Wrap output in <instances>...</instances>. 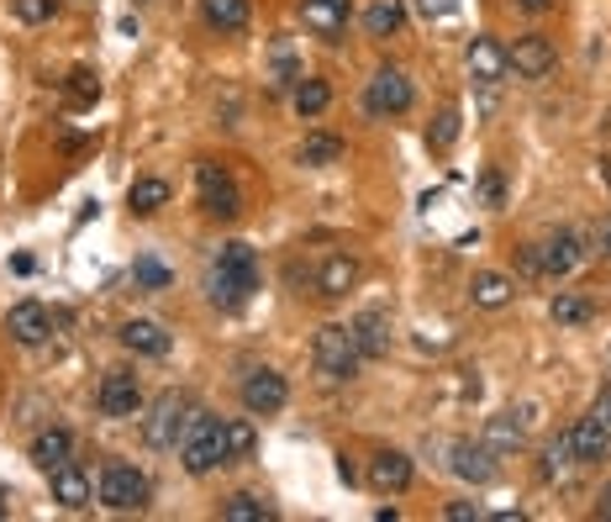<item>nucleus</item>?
<instances>
[{
    "mask_svg": "<svg viewBox=\"0 0 611 522\" xmlns=\"http://www.w3.org/2000/svg\"><path fill=\"white\" fill-rule=\"evenodd\" d=\"M6 501H11V497H6V486H0V518H6Z\"/></svg>",
    "mask_w": 611,
    "mask_h": 522,
    "instance_id": "obj_45",
    "label": "nucleus"
},
{
    "mask_svg": "<svg viewBox=\"0 0 611 522\" xmlns=\"http://www.w3.org/2000/svg\"><path fill=\"white\" fill-rule=\"evenodd\" d=\"M480 195H485L491 206H501V195H506V185H501V174H495V169H485V174H480Z\"/></svg>",
    "mask_w": 611,
    "mask_h": 522,
    "instance_id": "obj_39",
    "label": "nucleus"
},
{
    "mask_svg": "<svg viewBox=\"0 0 611 522\" xmlns=\"http://www.w3.org/2000/svg\"><path fill=\"white\" fill-rule=\"evenodd\" d=\"M259 290V259L248 243H222V254L206 269V296L216 311H237L248 296Z\"/></svg>",
    "mask_w": 611,
    "mask_h": 522,
    "instance_id": "obj_1",
    "label": "nucleus"
},
{
    "mask_svg": "<svg viewBox=\"0 0 611 522\" xmlns=\"http://www.w3.org/2000/svg\"><path fill=\"white\" fill-rule=\"evenodd\" d=\"M53 501H58V507H69V512H85V507H90V475L79 470L74 459L53 470Z\"/></svg>",
    "mask_w": 611,
    "mask_h": 522,
    "instance_id": "obj_21",
    "label": "nucleus"
},
{
    "mask_svg": "<svg viewBox=\"0 0 611 522\" xmlns=\"http://www.w3.org/2000/svg\"><path fill=\"white\" fill-rule=\"evenodd\" d=\"M596 412H601V423L611 427V380H607V385H601V402H596Z\"/></svg>",
    "mask_w": 611,
    "mask_h": 522,
    "instance_id": "obj_41",
    "label": "nucleus"
},
{
    "mask_svg": "<svg viewBox=\"0 0 611 522\" xmlns=\"http://www.w3.org/2000/svg\"><path fill=\"white\" fill-rule=\"evenodd\" d=\"M554 64H559V53H554V43L543 32H527V38H517V43L506 47V70L517 74V79H548Z\"/></svg>",
    "mask_w": 611,
    "mask_h": 522,
    "instance_id": "obj_8",
    "label": "nucleus"
},
{
    "mask_svg": "<svg viewBox=\"0 0 611 522\" xmlns=\"http://www.w3.org/2000/svg\"><path fill=\"white\" fill-rule=\"evenodd\" d=\"M353 285H358V264H353L349 254H332V259L317 269V296H328V301L349 296Z\"/></svg>",
    "mask_w": 611,
    "mask_h": 522,
    "instance_id": "obj_23",
    "label": "nucleus"
},
{
    "mask_svg": "<svg viewBox=\"0 0 611 522\" xmlns=\"http://www.w3.org/2000/svg\"><path fill=\"white\" fill-rule=\"evenodd\" d=\"M411 79L406 70H375V79L364 85V106H369V117H400V111H411Z\"/></svg>",
    "mask_w": 611,
    "mask_h": 522,
    "instance_id": "obj_7",
    "label": "nucleus"
},
{
    "mask_svg": "<svg viewBox=\"0 0 611 522\" xmlns=\"http://www.w3.org/2000/svg\"><path fill=\"white\" fill-rule=\"evenodd\" d=\"M69 454H74V438H69V427H43L37 438H32V465L37 470H58V465H69Z\"/></svg>",
    "mask_w": 611,
    "mask_h": 522,
    "instance_id": "obj_22",
    "label": "nucleus"
},
{
    "mask_svg": "<svg viewBox=\"0 0 611 522\" xmlns=\"http://www.w3.org/2000/svg\"><path fill=\"white\" fill-rule=\"evenodd\" d=\"M411 454L400 449H379L375 459H369V486H375L379 497H400L406 486H411Z\"/></svg>",
    "mask_w": 611,
    "mask_h": 522,
    "instance_id": "obj_16",
    "label": "nucleus"
},
{
    "mask_svg": "<svg viewBox=\"0 0 611 522\" xmlns=\"http://www.w3.org/2000/svg\"><path fill=\"white\" fill-rule=\"evenodd\" d=\"M349 11H353V0H301V22L311 26L322 43H343Z\"/></svg>",
    "mask_w": 611,
    "mask_h": 522,
    "instance_id": "obj_12",
    "label": "nucleus"
},
{
    "mask_svg": "<svg viewBox=\"0 0 611 522\" xmlns=\"http://www.w3.org/2000/svg\"><path fill=\"white\" fill-rule=\"evenodd\" d=\"M575 470V449H569V433H559L548 449H543V480H565Z\"/></svg>",
    "mask_w": 611,
    "mask_h": 522,
    "instance_id": "obj_33",
    "label": "nucleus"
},
{
    "mask_svg": "<svg viewBox=\"0 0 611 522\" xmlns=\"http://www.w3.org/2000/svg\"><path fill=\"white\" fill-rule=\"evenodd\" d=\"M443 518L448 522H474L480 518V507H474V501H453V507H443Z\"/></svg>",
    "mask_w": 611,
    "mask_h": 522,
    "instance_id": "obj_40",
    "label": "nucleus"
},
{
    "mask_svg": "<svg viewBox=\"0 0 611 522\" xmlns=\"http://www.w3.org/2000/svg\"><path fill=\"white\" fill-rule=\"evenodd\" d=\"M285 402H290V385H285L280 370H248V380H243V406H248L254 417H275V412H285Z\"/></svg>",
    "mask_w": 611,
    "mask_h": 522,
    "instance_id": "obj_9",
    "label": "nucleus"
},
{
    "mask_svg": "<svg viewBox=\"0 0 611 522\" xmlns=\"http://www.w3.org/2000/svg\"><path fill=\"white\" fill-rule=\"evenodd\" d=\"M400 26H406V0H369V11H364L369 38H396Z\"/></svg>",
    "mask_w": 611,
    "mask_h": 522,
    "instance_id": "obj_24",
    "label": "nucleus"
},
{
    "mask_svg": "<svg viewBox=\"0 0 611 522\" xmlns=\"http://www.w3.org/2000/svg\"><path fill=\"white\" fill-rule=\"evenodd\" d=\"M554 322H559V328H586L590 317H596V301H590V296H554Z\"/></svg>",
    "mask_w": 611,
    "mask_h": 522,
    "instance_id": "obj_30",
    "label": "nucleus"
},
{
    "mask_svg": "<svg viewBox=\"0 0 611 522\" xmlns=\"http://www.w3.org/2000/svg\"><path fill=\"white\" fill-rule=\"evenodd\" d=\"M201 17L216 32H243L248 26V0H201Z\"/></svg>",
    "mask_w": 611,
    "mask_h": 522,
    "instance_id": "obj_27",
    "label": "nucleus"
},
{
    "mask_svg": "<svg viewBox=\"0 0 611 522\" xmlns=\"http://www.w3.org/2000/svg\"><path fill=\"white\" fill-rule=\"evenodd\" d=\"M601 518L611 522V491H607V497H601Z\"/></svg>",
    "mask_w": 611,
    "mask_h": 522,
    "instance_id": "obj_44",
    "label": "nucleus"
},
{
    "mask_svg": "<svg viewBox=\"0 0 611 522\" xmlns=\"http://www.w3.org/2000/svg\"><path fill=\"white\" fill-rule=\"evenodd\" d=\"M459 127H464V121H459V106H443L438 121L427 127V148H432V153H448V148L459 142Z\"/></svg>",
    "mask_w": 611,
    "mask_h": 522,
    "instance_id": "obj_32",
    "label": "nucleus"
},
{
    "mask_svg": "<svg viewBox=\"0 0 611 522\" xmlns=\"http://www.w3.org/2000/svg\"><path fill=\"white\" fill-rule=\"evenodd\" d=\"M100 417H138L142 412V385L132 370H111V375L100 380Z\"/></svg>",
    "mask_w": 611,
    "mask_h": 522,
    "instance_id": "obj_10",
    "label": "nucleus"
},
{
    "mask_svg": "<svg viewBox=\"0 0 611 522\" xmlns=\"http://www.w3.org/2000/svg\"><path fill=\"white\" fill-rule=\"evenodd\" d=\"M195 185H201V206H206V216H216V222H233V216L243 212V195H237L233 174H227L222 164L201 159V164H195Z\"/></svg>",
    "mask_w": 611,
    "mask_h": 522,
    "instance_id": "obj_6",
    "label": "nucleus"
},
{
    "mask_svg": "<svg viewBox=\"0 0 611 522\" xmlns=\"http://www.w3.org/2000/svg\"><path fill=\"white\" fill-rule=\"evenodd\" d=\"M311 359H317V375L332 380V385H343V380L358 375V338H353L349 322H328V328L317 332V343H311Z\"/></svg>",
    "mask_w": 611,
    "mask_h": 522,
    "instance_id": "obj_2",
    "label": "nucleus"
},
{
    "mask_svg": "<svg viewBox=\"0 0 611 522\" xmlns=\"http://www.w3.org/2000/svg\"><path fill=\"white\" fill-rule=\"evenodd\" d=\"M190 417H195L190 396H180V391H164V396L153 402V412L142 417V438H148L153 449H180V438H185Z\"/></svg>",
    "mask_w": 611,
    "mask_h": 522,
    "instance_id": "obj_4",
    "label": "nucleus"
},
{
    "mask_svg": "<svg viewBox=\"0 0 611 522\" xmlns=\"http://www.w3.org/2000/svg\"><path fill=\"white\" fill-rule=\"evenodd\" d=\"M596 243H601V254H607V259H611V216H607V222H601V233H596Z\"/></svg>",
    "mask_w": 611,
    "mask_h": 522,
    "instance_id": "obj_43",
    "label": "nucleus"
},
{
    "mask_svg": "<svg viewBox=\"0 0 611 522\" xmlns=\"http://www.w3.org/2000/svg\"><path fill=\"white\" fill-rule=\"evenodd\" d=\"M569 449H575V465H601V459H611V427L601 423V412H596V417H580V423L569 427Z\"/></svg>",
    "mask_w": 611,
    "mask_h": 522,
    "instance_id": "obj_14",
    "label": "nucleus"
},
{
    "mask_svg": "<svg viewBox=\"0 0 611 522\" xmlns=\"http://www.w3.org/2000/svg\"><path fill=\"white\" fill-rule=\"evenodd\" d=\"M349 328H353V338H358V354H364V359H385V354H390V338H396L390 311L369 307V311H358Z\"/></svg>",
    "mask_w": 611,
    "mask_h": 522,
    "instance_id": "obj_17",
    "label": "nucleus"
},
{
    "mask_svg": "<svg viewBox=\"0 0 611 522\" xmlns=\"http://www.w3.org/2000/svg\"><path fill=\"white\" fill-rule=\"evenodd\" d=\"M121 349L148 354V359H164L169 354V332L159 328V322H148V317H132V322H121Z\"/></svg>",
    "mask_w": 611,
    "mask_h": 522,
    "instance_id": "obj_20",
    "label": "nucleus"
},
{
    "mask_svg": "<svg viewBox=\"0 0 611 522\" xmlns=\"http://www.w3.org/2000/svg\"><path fill=\"white\" fill-rule=\"evenodd\" d=\"M464 64H470V79H474V85H485V90H495V85L512 74V70H506V47L495 43L491 32H480V38H474L470 53H464Z\"/></svg>",
    "mask_w": 611,
    "mask_h": 522,
    "instance_id": "obj_11",
    "label": "nucleus"
},
{
    "mask_svg": "<svg viewBox=\"0 0 611 522\" xmlns=\"http://www.w3.org/2000/svg\"><path fill=\"white\" fill-rule=\"evenodd\" d=\"M64 90H69V100H74V106H95V95H100V79H95L90 70H74Z\"/></svg>",
    "mask_w": 611,
    "mask_h": 522,
    "instance_id": "obj_36",
    "label": "nucleus"
},
{
    "mask_svg": "<svg viewBox=\"0 0 611 522\" xmlns=\"http://www.w3.org/2000/svg\"><path fill=\"white\" fill-rule=\"evenodd\" d=\"M417 11H422L427 22H443V17L459 11V0H417Z\"/></svg>",
    "mask_w": 611,
    "mask_h": 522,
    "instance_id": "obj_38",
    "label": "nucleus"
},
{
    "mask_svg": "<svg viewBox=\"0 0 611 522\" xmlns=\"http://www.w3.org/2000/svg\"><path fill=\"white\" fill-rule=\"evenodd\" d=\"M169 180H153V174H142V180H132V190H127V201H132V212L138 216H153L169 206Z\"/></svg>",
    "mask_w": 611,
    "mask_h": 522,
    "instance_id": "obj_26",
    "label": "nucleus"
},
{
    "mask_svg": "<svg viewBox=\"0 0 611 522\" xmlns=\"http://www.w3.org/2000/svg\"><path fill=\"white\" fill-rule=\"evenodd\" d=\"M470 301L480 311L512 307V301H517V280H512V275H501V269H480V275L470 280Z\"/></svg>",
    "mask_w": 611,
    "mask_h": 522,
    "instance_id": "obj_19",
    "label": "nucleus"
},
{
    "mask_svg": "<svg viewBox=\"0 0 611 522\" xmlns=\"http://www.w3.org/2000/svg\"><path fill=\"white\" fill-rule=\"evenodd\" d=\"M580 259L586 254H580V237L575 233H554L548 243H538V275H548V280H565Z\"/></svg>",
    "mask_w": 611,
    "mask_h": 522,
    "instance_id": "obj_18",
    "label": "nucleus"
},
{
    "mask_svg": "<svg viewBox=\"0 0 611 522\" xmlns=\"http://www.w3.org/2000/svg\"><path fill=\"white\" fill-rule=\"evenodd\" d=\"M512 6H522V11H533V17H543V11H548L554 0H512Z\"/></svg>",
    "mask_w": 611,
    "mask_h": 522,
    "instance_id": "obj_42",
    "label": "nucleus"
},
{
    "mask_svg": "<svg viewBox=\"0 0 611 522\" xmlns=\"http://www.w3.org/2000/svg\"><path fill=\"white\" fill-rule=\"evenodd\" d=\"M290 100H296V111H301V117H322V111L332 106V85L322 79V74H301Z\"/></svg>",
    "mask_w": 611,
    "mask_h": 522,
    "instance_id": "obj_25",
    "label": "nucleus"
},
{
    "mask_svg": "<svg viewBox=\"0 0 611 522\" xmlns=\"http://www.w3.org/2000/svg\"><path fill=\"white\" fill-rule=\"evenodd\" d=\"M180 459H185L190 475H212L216 465H227V438H222V423L206 417V412H195L185 427V438H180Z\"/></svg>",
    "mask_w": 611,
    "mask_h": 522,
    "instance_id": "obj_3",
    "label": "nucleus"
},
{
    "mask_svg": "<svg viewBox=\"0 0 611 522\" xmlns=\"http://www.w3.org/2000/svg\"><path fill=\"white\" fill-rule=\"evenodd\" d=\"M222 438H227V465H233V459H248V454L259 449L254 423H222Z\"/></svg>",
    "mask_w": 611,
    "mask_h": 522,
    "instance_id": "obj_34",
    "label": "nucleus"
},
{
    "mask_svg": "<svg viewBox=\"0 0 611 522\" xmlns=\"http://www.w3.org/2000/svg\"><path fill=\"white\" fill-rule=\"evenodd\" d=\"M269 518H275V507L254 497V491H237V497L222 501V522H269Z\"/></svg>",
    "mask_w": 611,
    "mask_h": 522,
    "instance_id": "obj_29",
    "label": "nucleus"
},
{
    "mask_svg": "<svg viewBox=\"0 0 611 522\" xmlns=\"http://www.w3.org/2000/svg\"><path fill=\"white\" fill-rule=\"evenodd\" d=\"M337 159H343V138H332V132H311L301 142V164L322 169V164H337Z\"/></svg>",
    "mask_w": 611,
    "mask_h": 522,
    "instance_id": "obj_31",
    "label": "nucleus"
},
{
    "mask_svg": "<svg viewBox=\"0 0 611 522\" xmlns=\"http://www.w3.org/2000/svg\"><path fill=\"white\" fill-rule=\"evenodd\" d=\"M6 332H11L22 349H43L47 332H53V317H47L43 301H17L11 317H6Z\"/></svg>",
    "mask_w": 611,
    "mask_h": 522,
    "instance_id": "obj_13",
    "label": "nucleus"
},
{
    "mask_svg": "<svg viewBox=\"0 0 611 522\" xmlns=\"http://www.w3.org/2000/svg\"><path fill=\"white\" fill-rule=\"evenodd\" d=\"M132 280H138V290H169V264H159L153 254H138V264H132Z\"/></svg>",
    "mask_w": 611,
    "mask_h": 522,
    "instance_id": "obj_35",
    "label": "nucleus"
},
{
    "mask_svg": "<svg viewBox=\"0 0 611 522\" xmlns=\"http://www.w3.org/2000/svg\"><path fill=\"white\" fill-rule=\"evenodd\" d=\"M480 444H485V449H491L495 459L517 449V444H522V423H517V412H501V417H491V423H485V438H480Z\"/></svg>",
    "mask_w": 611,
    "mask_h": 522,
    "instance_id": "obj_28",
    "label": "nucleus"
},
{
    "mask_svg": "<svg viewBox=\"0 0 611 522\" xmlns=\"http://www.w3.org/2000/svg\"><path fill=\"white\" fill-rule=\"evenodd\" d=\"M448 454H453V459H448V470L459 475V480L491 486L495 475H501V465H495V454L485 449V444H464V438H459V444H448Z\"/></svg>",
    "mask_w": 611,
    "mask_h": 522,
    "instance_id": "obj_15",
    "label": "nucleus"
},
{
    "mask_svg": "<svg viewBox=\"0 0 611 522\" xmlns=\"http://www.w3.org/2000/svg\"><path fill=\"white\" fill-rule=\"evenodd\" d=\"M100 507H111V512H142V507H148V475H142L138 465L111 459V465L100 470Z\"/></svg>",
    "mask_w": 611,
    "mask_h": 522,
    "instance_id": "obj_5",
    "label": "nucleus"
},
{
    "mask_svg": "<svg viewBox=\"0 0 611 522\" xmlns=\"http://www.w3.org/2000/svg\"><path fill=\"white\" fill-rule=\"evenodd\" d=\"M11 11H17V22H26V26L53 22V0H11Z\"/></svg>",
    "mask_w": 611,
    "mask_h": 522,
    "instance_id": "obj_37",
    "label": "nucleus"
}]
</instances>
